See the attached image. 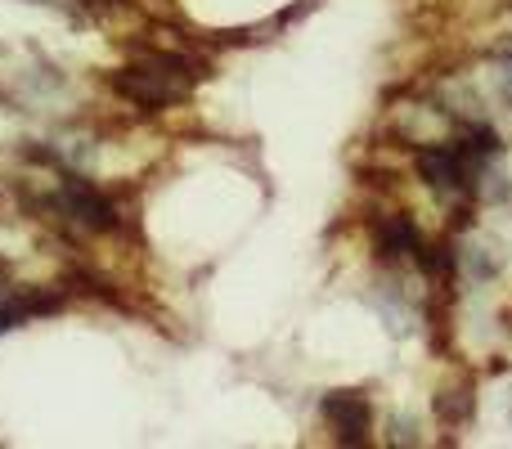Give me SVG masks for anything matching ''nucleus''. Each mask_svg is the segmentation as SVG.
Returning <instances> with one entry per match:
<instances>
[{
  "label": "nucleus",
  "instance_id": "1",
  "mask_svg": "<svg viewBox=\"0 0 512 449\" xmlns=\"http://www.w3.org/2000/svg\"><path fill=\"white\" fill-rule=\"evenodd\" d=\"M113 90L140 113H162V108H176L194 95L198 86V63L180 50H140L135 59H126L122 68L113 72Z\"/></svg>",
  "mask_w": 512,
  "mask_h": 449
},
{
  "label": "nucleus",
  "instance_id": "2",
  "mask_svg": "<svg viewBox=\"0 0 512 449\" xmlns=\"http://www.w3.org/2000/svg\"><path fill=\"white\" fill-rule=\"evenodd\" d=\"M63 310V292L59 288H18L0 274V333H14V328L32 324L41 315H54Z\"/></svg>",
  "mask_w": 512,
  "mask_h": 449
},
{
  "label": "nucleus",
  "instance_id": "3",
  "mask_svg": "<svg viewBox=\"0 0 512 449\" xmlns=\"http://www.w3.org/2000/svg\"><path fill=\"white\" fill-rule=\"evenodd\" d=\"M319 409H324V423H328V432H333L337 441H346V445L369 441L373 409H369V400H364L360 391H328Z\"/></svg>",
  "mask_w": 512,
  "mask_h": 449
},
{
  "label": "nucleus",
  "instance_id": "4",
  "mask_svg": "<svg viewBox=\"0 0 512 449\" xmlns=\"http://www.w3.org/2000/svg\"><path fill=\"white\" fill-rule=\"evenodd\" d=\"M32 5H50V0H32Z\"/></svg>",
  "mask_w": 512,
  "mask_h": 449
}]
</instances>
